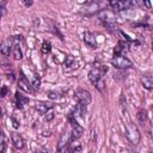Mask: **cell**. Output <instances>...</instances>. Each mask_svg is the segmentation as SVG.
<instances>
[{"label": "cell", "mask_w": 153, "mask_h": 153, "mask_svg": "<svg viewBox=\"0 0 153 153\" xmlns=\"http://www.w3.org/2000/svg\"><path fill=\"white\" fill-rule=\"evenodd\" d=\"M152 48H153V43H152Z\"/></svg>", "instance_id": "d6a6232c"}, {"label": "cell", "mask_w": 153, "mask_h": 153, "mask_svg": "<svg viewBox=\"0 0 153 153\" xmlns=\"http://www.w3.org/2000/svg\"><path fill=\"white\" fill-rule=\"evenodd\" d=\"M12 53H13L14 60H22L23 59V53H22V49H20V44L18 42V38H16V41H14V44H13V48H12Z\"/></svg>", "instance_id": "2e32d148"}, {"label": "cell", "mask_w": 153, "mask_h": 153, "mask_svg": "<svg viewBox=\"0 0 153 153\" xmlns=\"http://www.w3.org/2000/svg\"><path fill=\"white\" fill-rule=\"evenodd\" d=\"M11 48H13L12 45V41L10 37L5 38L2 42H1V45H0V50H1V54L4 56H8L10 53H11Z\"/></svg>", "instance_id": "30bf717a"}, {"label": "cell", "mask_w": 153, "mask_h": 153, "mask_svg": "<svg viewBox=\"0 0 153 153\" xmlns=\"http://www.w3.org/2000/svg\"><path fill=\"white\" fill-rule=\"evenodd\" d=\"M75 117L76 116H79V117H85V115H86V106L85 105H81V104H76V106L74 108V110H73V112H72Z\"/></svg>", "instance_id": "e0dca14e"}, {"label": "cell", "mask_w": 153, "mask_h": 153, "mask_svg": "<svg viewBox=\"0 0 153 153\" xmlns=\"http://www.w3.org/2000/svg\"><path fill=\"white\" fill-rule=\"evenodd\" d=\"M141 84L146 90H153V75L147 74L141 76Z\"/></svg>", "instance_id": "9a60e30c"}, {"label": "cell", "mask_w": 153, "mask_h": 153, "mask_svg": "<svg viewBox=\"0 0 153 153\" xmlns=\"http://www.w3.org/2000/svg\"><path fill=\"white\" fill-rule=\"evenodd\" d=\"M145 5H146V6H151V4H149L148 1H146V2H145Z\"/></svg>", "instance_id": "1f68e13d"}, {"label": "cell", "mask_w": 153, "mask_h": 153, "mask_svg": "<svg viewBox=\"0 0 153 153\" xmlns=\"http://www.w3.org/2000/svg\"><path fill=\"white\" fill-rule=\"evenodd\" d=\"M68 122L71 123L72 126V134H71V141H75L76 139H79L82 133H84V128L76 122V117L73 115V114H69L68 115Z\"/></svg>", "instance_id": "3957f363"}, {"label": "cell", "mask_w": 153, "mask_h": 153, "mask_svg": "<svg viewBox=\"0 0 153 153\" xmlns=\"http://www.w3.org/2000/svg\"><path fill=\"white\" fill-rule=\"evenodd\" d=\"M75 98H76L78 104H81V105H85V106H87V105L91 103V100H92L91 93H90L88 91L84 90V88L76 90V92H75Z\"/></svg>", "instance_id": "8992f818"}, {"label": "cell", "mask_w": 153, "mask_h": 153, "mask_svg": "<svg viewBox=\"0 0 153 153\" xmlns=\"http://www.w3.org/2000/svg\"><path fill=\"white\" fill-rule=\"evenodd\" d=\"M54 108L53 103H47V102H38L36 103V110H38L41 114H47Z\"/></svg>", "instance_id": "7c38bea8"}, {"label": "cell", "mask_w": 153, "mask_h": 153, "mask_svg": "<svg viewBox=\"0 0 153 153\" xmlns=\"http://www.w3.org/2000/svg\"><path fill=\"white\" fill-rule=\"evenodd\" d=\"M129 45H128V42L126 41H120L117 43V45L114 48V56H122L123 53H126L128 50Z\"/></svg>", "instance_id": "8fae6325"}, {"label": "cell", "mask_w": 153, "mask_h": 153, "mask_svg": "<svg viewBox=\"0 0 153 153\" xmlns=\"http://www.w3.org/2000/svg\"><path fill=\"white\" fill-rule=\"evenodd\" d=\"M18 87H19L20 90H23L24 92H27V93L32 92L31 85L29 84V80L26 79V76L24 75V73H23L22 69H20V76H19V79H18Z\"/></svg>", "instance_id": "ba28073f"}, {"label": "cell", "mask_w": 153, "mask_h": 153, "mask_svg": "<svg viewBox=\"0 0 153 153\" xmlns=\"http://www.w3.org/2000/svg\"><path fill=\"white\" fill-rule=\"evenodd\" d=\"M136 118L137 121L141 123V124H146L147 121H148V115H147V111L146 109H140L136 114Z\"/></svg>", "instance_id": "ac0fdd59"}, {"label": "cell", "mask_w": 153, "mask_h": 153, "mask_svg": "<svg viewBox=\"0 0 153 153\" xmlns=\"http://www.w3.org/2000/svg\"><path fill=\"white\" fill-rule=\"evenodd\" d=\"M48 97L51 98V99H56V98H59V97H61V96H60V93H57V92L50 91V92H48Z\"/></svg>", "instance_id": "d4e9b609"}, {"label": "cell", "mask_w": 153, "mask_h": 153, "mask_svg": "<svg viewBox=\"0 0 153 153\" xmlns=\"http://www.w3.org/2000/svg\"><path fill=\"white\" fill-rule=\"evenodd\" d=\"M11 140H12V143H13V146H14L16 148L22 149V148L24 147V140H23V137H22L19 134L12 133V134H11Z\"/></svg>", "instance_id": "4fadbf2b"}, {"label": "cell", "mask_w": 153, "mask_h": 153, "mask_svg": "<svg viewBox=\"0 0 153 153\" xmlns=\"http://www.w3.org/2000/svg\"><path fill=\"white\" fill-rule=\"evenodd\" d=\"M14 99H16V106L18 109H23L24 105H26L29 103V98L24 97L23 94H20L19 92H16V96H14Z\"/></svg>", "instance_id": "5bb4252c"}, {"label": "cell", "mask_w": 153, "mask_h": 153, "mask_svg": "<svg viewBox=\"0 0 153 153\" xmlns=\"http://www.w3.org/2000/svg\"><path fill=\"white\" fill-rule=\"evenodd\" d=\"M37 153H48V149H47L45 147H43V148H41V149L37 152Z\"/></svg>", "instance_id": "4dcf8cb0"}, {"label": "cell", "mask_w": 153, "mask_h": 153, "mask_svg": "<svg viewBox=\"0 0 153 153\" xmlns=\"http://www.w3.org/2000/svg\"><path fill=\"white\" fill-rule=\"evenodd\" d=\"M7 79H8L10 81H14V80H16V78H14V74H13V72H10V73H7Z\"/></svg>", "instance_id": "4316f807"}, {"label": "cell", "mask_w": 153, "mask_h": 153, "mask_svg": "<svg viewBox=\"0 0 153 153\" xmlns=\"http://www.w3.org/2000/svg\"><path fill=\"white\" fill-rule=\"evenodd\" d=\"M39 84H41L39 76H38L36 73H33V75H32V87H33L35 91H37V90L39 88Z\"/></svg>", "instance_id": "44dd1931"}, {"label": "cell", "mask_w": 153, "mask_h": 153, "mask_svg": "<svg viewBox=\"0 0 153 153\" xmlns=\"http://www.w3.org/2000/svg\"><path fill=\"white\" fill-rule=\"evenodd\" d=\"M71 134L68 133H63L61 134L59 142H57V147H56V153H66L69 143H71Z\"/></svg>", "instance_id": "5b68a950"}, {"label": "cell", "mask_w": 153, "mask_h": 153, "mask_svg": "<svg viewBox=\"0 0 153 153\" xmlns=\"http://www.w3.org/2000/svg\"><path fill=\"white\" fill-rule=\"evenodd\" d=\"M72 146H73V147L69 149V153H75V151H76V152H80V151H81V145H79V143H78V145L72 143Z\"/></svg>", "instance_id": "603a6c76"}, {"label": "cell", "mask_w": 153, "mask_h": 153, "mask_svg": "<svg viewBox=\"0 0 153 153\" xmlns=\"http://www.w3.org/2000/svg\"><path fill=\"white\" fill-rule=\"evenodd\" d=\"M84 42L86 43V45H88V47L92 48V49L97 48L96 36H94L93 32H91V31H86V32L84 33Z\"/></svg>", "instance_id": "9c48e42d"}, {"label": "cell", "mask_w": 153, "mask_h": 153, "mask_svg": "<svg viewBox=\"0 0 153 153\" xmlns=\"http://www.w3.org/2000/svg\"><path fill=\"white\" fill-rule=\"evenodd\" d=\"M7 93H8V87L4 85V86L1 87V97H2V98H4V97H6V94H7Z\"/></svg>", "instance_id": "484cf974"}, {"label": "cell", "mask_w": 153, "mask_h": 153, "mask_svg": "<svg viewBox=\"0 0 153 153\" xmlns=\"http://www.w3.org/2000/svg\"><path fill=\"white\" fill-rule=\"evenodd\" d=\"M126 137L128 139V141L131 145H137L141 140V134H140L137 127L131 122H128L126 124Z\"/></svg>", "instance_id": "7a4b0ae2"}, {"label": "cell", "mask_w": 153, "mask_h": 153, "mask_svg": "<svg viewBox=\"0 0 153 153\" xmlns=\"http://www.w3.org/2000/svg\"><path fill=\"white\" fill-rule=\"evenodd\" d=\"M11 120H12V123H13V127H14V128H18V127H19V122H18V121H17L16 118H13V117H12Z\"/></svg>", "instance_id": "f1b7e54d"}, {"label": "cell", "mask_w": 153, "mask_h": 153, "mask_svg": "<svg viewBox=\"0 0 153 153\" xmlns=\"http://www.w3.org/2000/svg\"><path fill=\"white\" fill-rule=\"evenodd\" d=\"M5 5H6V1H0V10H1V16L2 17L6 14V7H5Z\"/></svg>", "instance_id": "cb8c5ba5"}, {"label": "cell", "mask_w": 153, "mask_h": 153, "mask_svg": "<svg viewBox=\"0 0 153 153\" xmlns=\"http://www.w3.org/2000/svg\"><path fill=\"white\" fill-rule=\"evenodd\" d=\"M65 66H66V68H74L75 67V60H74V57L72 55L67 56V59L65 61Z\"/></svg>", "instance_id": "ffe728a7"}, {"label": "cell", "mask_w": 153, "mask_h": 153, "mask_svg": "<svg viewBox=\"0 0 153 153\" xmlns=\"http://www.w3.org/2000/svg\"><path fill=\"white\" fill-rule=\"evenodd\" d=\"M108 72L106 66H99V67H93L90 72H88V79L100 91L103 92L104 88V74Z\"/></svg>", "instance_id": "6da1fadb"}, {"label": "cell", "mask_w": 153, "mask_h": 153, "mask_svg": "<svg viewBox=\"0 0 153 153\" xmlns=\"http://www.w3.org/2000/svg\"><path fill=\"white\" fill-rule=\"evenodd\" d=\"M111 65L117 69H127V68H130L133 66L131 61L129 59L124 57L123 55L122 56H114V59L111 60Z\"/></svg>", "instance_id": "277c9868"}, {"label": "cell", "mask_w": 153, "mask_h": 153, "mask_svg": "<svg viewBox=\"0 0 153 153\" xmlns=\"http://www.w3.org/2000/svg\"><path fill=\"white\" fill-rule=\"evenodd\" d=\"M53 117H54V114H53L51 111H50V112H47V114H45V121H50V120H51Z\"/></svg>", "instance_id": "83f0119b"}, {"label": "cell", "mask_w": 153, "mask_h": 153, "mask_svg": "<svg viewBox=\"0 0 153 153\" xmlns=\"http://www.w3.org/2000/svg\"><path fill=\"white\" fill-rule=\"evenodd\" d=\"M98 18L103 23H115V20H116L115 13L112 11H109V10H102L98 14Z\"/></svg>", "instance_id": "52a82bcc"}, {"label": "cell", "mask_w": 153, "mask_h": 153, "mask_svg": "<svg viewBox=\"0 0 153 153\" xmlns=\"http://www.w3.org/2000/svg\"><path fill=\"white\" fill-rule=\"evenodd\" d=\"M1 151H0V153H5V151H6V139H5V135L4 134H1Z\"/></svg>", "instance_id": "7402d4cb"}, {"label": "cell", "mask_w": 153, "mask_h": 153, "mask_svg": "<svg viewBox=\"0 0 153 153\" xmlns=\"http://www.w3.org/2000/svg\"><path fill=\"white\" fill-rule=\"evenodd\" d=\"M22 4H23V5H25L26 7H29V6H31V5H32V1H25V0H23V1H22Z\"/></svg>", "instance_id": "f546056e"}, {"label": "cell", "mask_w": 153, "mask_h": 153, "mask_svg": "<svg viewBox=\"0 0 153 153\" xmlns=\"http://www.w3.org/2000/svg\"><path fill=\"white\" fill-rule=\"evenodd\" d=\"M41 51L43 54H49L51 51V43L49 41H44L42 43V47H41Z\"/></svg>", "instance_id": "d6986e66"}]
</instances>
